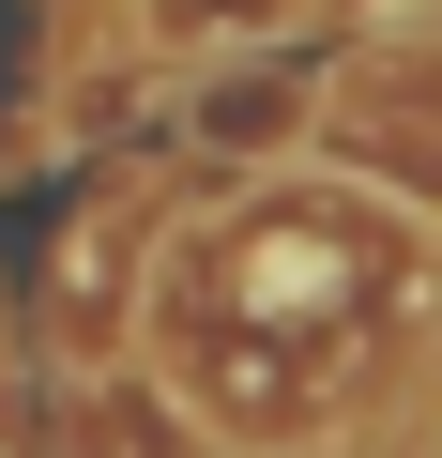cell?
Instances as JSON below:
<instances>
[{
    "instance_id": "1",
    "label": "cell",
    "mask_w": 442,
    "mask_h": 458,
    "mask_svg": "<svg viewBox=\"0 0 442 458\" xmlns=\"http://www.w3.org/2000/svg\"><path fill=\"white\" fill-rule=\"evenodd\" d=\"M412 291H427V229L412 214H381L351 183H260V199H229L168 260L153 352H168V382L213 428L290 443V428H321L381 367V336L412 321Z\"/></svg>"
}]
</instances>
